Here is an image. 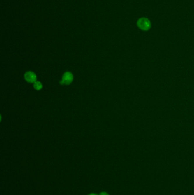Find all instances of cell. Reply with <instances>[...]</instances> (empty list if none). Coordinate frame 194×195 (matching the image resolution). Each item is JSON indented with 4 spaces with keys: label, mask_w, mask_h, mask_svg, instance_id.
I'll return each mask as SVG.
<instances>
[{
    "label": "cell",
    "mask_w": 194,
    "mask_h": 195,
    "mask_svg": "<svg viewBox=\"0 0 194 195\" xmlns=\"http://www.w3.org/2000/svg\"><path fill=\"white\" fill-rule=\"evenodd\" d=\"M73 79V74L71 72H67L63 74L62 76L61 81L60 83L61 85L64 84V85H68L72 83Z\"/></svg>",
    "instance_id": "cell-2"
},
{
    "label": "cell",
    "mask_w": 194,
    "mask_h": 195,
    "mask_svg": "<svg viewBox=\"0 0 194 195\" xmlns=\"http://www.w3.org/2000/svg\"><path fill=\"white\" fill-rule=\"evenodd\" d=\"M24 79L29 83H34L36 81V75L33 72H27L24 74Z\"/></svg>",
    "instance_id": "cell-3"
},
{
    "label": "cell",
    "mask_w": 194,
    "mask_h": 195,
    "mask_svg": "<svg viewBox=\"0 0 194 195\" xmlns=\"http://www.w3.org/2000/svg\"><path fill=\"white\" fill-rule=\"evenodd\" d=\"M42 84L41 83V82H39V81H36L34 83V87L36 90H40L42 88Z\"/></svg>",
    "instance_id": "cell-4"
},
{
    "label": "cell",
    "mask_w": 194,
    "mask_h": 195,
    "mask_svg": "<svg viewBox=\"0 0 194 195\" xmlns=\"http://www.w3.org/2000/svg\"><path fill=\"white\" fill-rule=\"evenodd\" d=\"M98 195L97 194H89V195Z\"/></svg>",
    "instance_id": "cell-6"
},
{
    "label": "cell",
    "mask_w": 194,
    "mask_h": 195,
    "mask_svg": "<svg viewBox=\"0 0 194 195\" xmlns=\"http://www.w3.org/2000/svg\"><path fill=\"white\" fill-rule=\"evenodd\" d=\"M98 195H109L108 193L105 192H101L100 194Z\"/></svg>",
    "instance_id": "cell-5"
},
{
    "label": "cell",
    "mask_w": 194,
    "mask_h": 195,
    "mask_svg": "<svg viewBox=\"0 0 194 195\" xmlns=\"http://www.w3.org/2000/svg\"><path fill=\"white\" fill-rule=\"evenodd\" d=\"M137 26L142 30L147 31L150 30L151 27V24L150 21L146 18V17H141L137 21Z\"/></svg>",
    "instance_id": "cell-1"
}]
</instances>
